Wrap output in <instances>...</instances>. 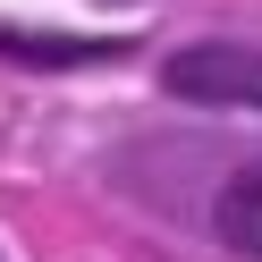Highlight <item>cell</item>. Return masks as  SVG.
I'll return each instance as SVG.
<instances>
[{"instance_id":"cell-1","label":"cell","mask_w":262,"mask_h":262,"mask_svg":"<svg viewBox=\"0 0 262 262\" xmlns=\"http://www.w3.org/2000/svg\"><path fill=\"white\" fill-rule=\"evenodd\" d=\"M169 93L178 102H211V110H262V51H245V42H186L169 59Z\"/></svg>"},{"instance_id":"cell-2","label":"cell","mask_w":262,"mask_h":262,"mask_svg":"<svg viewBox=\"0 0 262 262\" xmlns=\"http://www.w3.org/2000/svg\"><path fill=\"white\" fill-rule=\"evenodd\" d=\"M220 245H237V254L262 262V161L220 186Z\"/></svg>"},{"instance_id":"cell-3","label":"cell","mask_w":262,"mask_h":262,"mask_svg":"<svg viewBox=\"0 0 262 262\" xmlns=\"http://www.w3.org/2000/svg\"><path fill=\"white\" fill-rule=\"evenodd\" d=\"M127 42H76V34H0V59L26 68H85V59H119Z\"/></svg>"}]
</instances>
